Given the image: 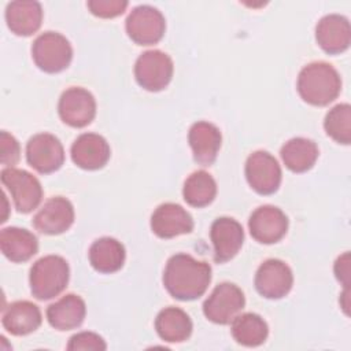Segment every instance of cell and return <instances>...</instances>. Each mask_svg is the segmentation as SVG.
I'll list each match as a JSON object with an SVG mask.
<instances>
[{"label": "cell", "instance_id": "8992f818", "mask_svg": "<svg viewBox=\"0 0 351 351\" xmlns=\"http://www.w3.org/2000/svg\"><path fill=\"white\" fill-rule=\"evenodd\" d=\"M0 178L10 191L16 211L27 214L38 207L43 199V188L33 174L21 169L5 167L1 170Z\"/></svg>", "mask_w": 351, "mask_h": 351}, {"label": "cell", "instance_id": "1f68e13d", "mask_svg": "<svg viewBox=\"0 0 351 351\" xmlns=\"http://www.w3.org/2000/svg\"><path fill=\"white\" fill-rule=\"evenodd\" d=\"M0 143H1V163L5 167H14L19 160V143L16 138L3 130L0 133Z\"/></svg>", "mask_w": 351, "mask_h": 351}, {"label": "cell", "instance_id": "30bf717a", "mask_svg": "<svg viewBox=\"0 0 351 351\" xmlns=\"http://www.w3.org/2000/svg\"><path fill=\"white\" fill-rule=\"evenodd\" d=\"M27 163L41 174L59 170L64 162V149L59 138L51 133H38L26 144Z\"/></svg>", "mask_w": 351, "mask_h": 351}, {"label": "cell", "instance_id": "603a6c76", "mask_svg": "<svg viewBox=\"0 0 351 351\" xmlns=\"http://www.w3.org/2000/svg\"><path fill=\"white\" fill-rule=\"evenodd\" d=\"M0 248L7 259L21 263L29 261L37 254L38 241L27 229L10 226L0 232Z\"/></svg>", "mask_w": 351, "mask_h": 351}, {"label": "cell", "instance_id": "83f0119b", "mask_svg": "<svg viewBox=\"0 0 351 351\" xmlns=\"http://www.w3.org/2000/svg\"><path fill=\"white\" fill-rule=\"evenodd\" d=\"M182 196L192 207H206L217 196V182L206 170L193 171L184 182Z\"/></svg>", "mask_w": 351, "mask_h": 351}, {"label": "cell", "instance_id": "6da1fadb", "mask_svg": "<svg viewBox=\"0 0 351 351\" xmlns=\"http://www.w3.org/2000/svg\"><path fill=\"white\" fill-rule=\"evenodd\" d=\"M211 281V266L189 254L169 258L163 271V285L177 300H195L204 295Z\"/></svg>", "mask_w": 351, "mask_h": 351}, {"label": "cell", "instance_id": "f546056e", "mask_svg": "<svg viewBox=\"0 0 351 351\" xmlns=\"http://www.w3.org/2000/svg\"><path fill=\"white\" fill-rule=\"evenodd\" d=\"M89 11L99 18H115L122 15L128 7L125 0H89L86 3Z\"/></svg>", "mask_w": 351, "mask_h": 351}, {"label": "cell", "instance_id": "3957f363", "mask_svg": "<svg viewBox=\"0 0 351 351\" xmlns=\"http://www.w3.org/2000/svg\"><path fill=\"white\" fill-rule=\"evenodd\" d=\"M69 278L67 261L59 255H47L36 261L30 269V291L36 299L48 300L64 291Z\"/></svg>", "mask_w": 351, "mask_h": 351}, {"label": "cell", "instance_id": "484cf974", "mask_svg": "<svg viewBox=\"0 0 351 351\" xmlns=\"http://www.w3.org/2000/svg\"><path fill=\"white\" fill-rule=\"evenodd\" d=\"M318 154L317 144L304 137H293L288 140L280 151L284 165L293 173H304L310 170L315 165Z\"/></svg>", "mask_w": 351, "mask_h": 351}, {"label": "cell", "instance_id": "d4e9b609", "mask_svg": "<svg viewBox=\"0 0 351 351\" xmlns=\"http://www.w3.org/2000/svg\"><path fill=\"white\" fill-rule=\"evenodd\" d=\"M155 329L162 340L167 343H182L189 339L193 325L184 310L170 306L158 313Z\"/></svg>", "mask_w": 351, "mask_h": 351}, {"label": "cell", "instance_id": "52a82bcc", "mask_svg": "<svg viewBox=\"0 0 351 351\" xmlns=\"http://www.w3.org/2000/svg\"><path fill=\"white\" fill-rule=\"evenodd\" d=\"M245 296L243 291L232 282L218 284L203 303L206 318L214 324L226 325L244 308Z\"/></svg>", "mask_w": 351, "mask_h": 351}, {"label": "cell", "instance_id": "7a4b0ae2", "mask_svg": "<svg viewBox=\"0 0 351 351\" xmlns=\"http://www.w3.org/2000/svg\"><path fill=\"white\" fill-rule=\"evenodd\" d=\"M296 88L306 103L324 107L340 95L341 78L332 64L313 62L300 70Z\"/></svg>", "mask_w": 351, "mask_h": 351}, {"label": "cell", "instance_id": "277c9868", "mask_svg": "<svg viewBox=\"0 0 351 351\" xmlns=\"http://www.w3.org/2000/svg\"><path fill=\"white\" fill-rule=\"evenodd\" d=\"M32 58L40 70L53 74L69 67L73 48L63 34L45 32L33 41Z\"/></svg>", "mask_w": 351, "mask_h": 351}, {"label": "cell", "instance_id": "cb8c5ba5", "mask_svg": "<svg viewBox=\"0 0 351 351\" xmlns=\"http://www.w3.org/2000/svg\"><path fill=\"white\" fill-rule=\"evenodd\" d=\"M92 267L103 274L118 271L126 258L125 247L114 237H100L95 240L88 252Z\"/></svg>", "mask_w": 351, "mask_h": 351}, {"label": "cell", "instance_id": "5b68a950", "mask_svg": "<svg viewBox=\"0 0 351 351\" xmlns=\"http://www.w3.org/2000/svg\"><path fill=\"white\" fill-rule=\"evenodd\" d=\"M173 71L171 58L159 49L145 51L137 58L134 64L137 84L149 92L165 89L173 78Z\"/></svg>", "mask_w": 351, "mask_h": 351}, {"label": "cell", "instance_id": "ffe728a7", "mask_svg": "<svg viewBox=\"0 0 351 351\" xmlns=\"http://www.w3.org/2000/svg\"><path fill=\"white\" fill-rule=\"evenodd\" d=\"M43 317L38 306L29 300H18L3 308L1 324L14 336H25L37 330Z\"/></svg>", "mask_w": 351, "mask_h": 351}, {"label": "cell", "instance_id": "2e32d148", "mask_svg": "<svg viewBox=\"0 0 351 351\" xmlns=\"http://www.w3.org/2000/svg\"><path fill=\"white\" fill-rule=\"evenodd\" d=\"M151 230L160 239H173L176 236L191 233L193 219L191 214L180 204L163 203L155 208L151 215Z\"/></svg>", "mask_w": 351, "mask_h": 351}, {"label": "cell", "instance_id": "8fae6325", "mask_svg": "<svg viewBox=\"0 0 351 351\" xmlns=\"http://www.w3.org/2000/svg\"><path fill=\"white\" fill-rule=\"evenodd\" d=\"M60 119L71 128L88 126L96 115V100L93 95L80 86L66 89L58 103Z\"/></svg>", "mask_w": 351, "mask_h": 351}, {"label": "cell", "instance_id": "44dd1931", "mask_svg": "<svg viewBox=\"0 0 351 351\" xmlns=\"http://www.w3.org/2000/svg\"><path fill=\"white\" fill-rule=\"evenodd\" d=\"M5 22L8 29L16 36H32L43 22V8L38 1L18 0L7 4Z\"/></svg>", "mask_w": 351, "mask_h": 351}, {"label": "cell", "instance_id": "e0dca14e", "mask_svg": "<svg viewBox=\"0 0 351 351\" xmlns=\"http://www.w3.org/2000/svg\"><path fill=\"white\" fill-rule=\"evenodd\" d=\"M73 162L84 170H99L110 159L111 149L107 140L96 133H82L70 149Z\"/></svg>", "mask_w": 351, "mask_h": 351}, {"label": "cell", "instance_id": "ac0fdd59", "mask_svg": "<svg viewBox=\"0 0 351 351\" xmlns=\"http://www.w3.org/2000/svg\"><path fill=\"white\" fill-rule=\"evenodd\" d=\"M315 40L329 55L344 52L351 43V27L346 16L329 14L322 16L315 26Z\"/></svg>", "mask_w": 351, "mask_h": 351}, {"label": "cell", "instance_id": "f1b7e54d", "mask_svg": "<svg viewBox=\"0 0 351 351\" xmlns=\"http://www.w3.org/2000/svg\"><path fill=\"white\" fill-rule=\"evenodd\" d=\"M326 134L339 144L351 143V106L341 103L330 108L324 121Z\"/></svg>", "mask_w": 351, "mask_h": 351}, {"label": "cell", "instance_id": "9a60e30c", "mask_svg": "<svg viewBox=\"0 0 351 351\" xmlns=\"http://www.w3.org/2000/svg\"><path fill=\"white\" fill-rule=\"evenodd\" d=\"M210 239L214 247L215 262L225 263L240 251L244 241V230L236 219L219 217L211 223Z\"/></svg>", "mask_w": 351, "mask_h": 351}, {"label": "cell", "instance_id": "4dcf8cb0", "mask_svg": "<svg viewBox=\"0 0 351 351\" xmlns=\"http://www.w3.org/2000/svg\"><path fill=\"white\" fill-rule=\"evenodd\" d=\"M107 348L106 341L101 336L93 332H80L70 337L67 350L78 351V350H93V351H104Z\"/></svg>", "mask_w": 351, "mask_h": 351}, {"label": "cell", "instance_id": "4fadbf2b", "mask_svg": "<svg viewBox=\"0 0 351 351\" xmlns=\"http://www.w3.org/2000/svg\"><path fill=\"white\" fill-rule=\"evenodd\" d=\"M248 229L258 243L274 244L287 234L288 217L276 206H261L250 215Z\"/></svg>", "mask_w": 351, "mask_h": 351}, {"label": "cell", "instance_id": "d6a6232c", "mask_svg": "<svg viewBox=\"0 0 351 351\" xmlns=\"http://www.w3.org/2000/svg\"><path fill=\"white\" fill-rule=\"evenodd\" d=\"M335 276L344 288L350 285V252H344L335 262Z\"/></svg>", "mask_w": 351, "mask_h": 351}, {"label": "cell", "instance_id": "ba28073f", "mask_svg": "<svg viewBox=\"0 0 351 351\" xmlns=\"http://www.w3.org/2000/svg\"><path fill=\"white\" fill-rule=\"evenodd\" d=\"M126 33L138 45H152L162 40L166 21L162 12L152 5H137L126 18Z\"/></svg>", "mask_w": 351, "mask_h": 351}, {"label": "cell", "instance_id": "7402d4cb", "mask_svg": "<svg viewBox=\"0 0 351 351\" xmlns=\"http://www.w3.org/2000/svg\"><path fill=\"white\" fill-rule=\"evenodd\" d=\"M85 314V302L75 293L64 295L47 308V319L49 325L58 330H71L78 328L84 322Z\"/></svg>", "mask_w": 351, "mask_h": 351}, {"label": "cell", "instance_id": "4316f807", "mask_svg": "<svg viewBox=\"0 0 351 351\" xmlns=\"http://www.w3.org/2000/svg\"><path fill=\"white\" fill-rule=\"evenodd\" d=\"M233 339L245 347H258L263 344L269 335L266 321L255 313L237 314L230 325Z\"/></svg>", "mask_w": 351, "mask_h": 351}, {"label": "cell", "instance_id": "d6986e66", "mask_svg": "<svg viewBox=\"0 0 351 351\" xmlns=\"http://www.w3.org/2000/svg\"><path fill=\"white\" fill-rule=\"evenodd\" d=\"M188 143L193 154V159L202 166H210L215 162L222 136L219 129L206 121L193 123L188 132Z\"/></svg>", "mask_w": 351, "mask_h": 351}, {"label": "cell", "instance_id": "9c48e42d", "mask_svg": "<svg viewBox=\"0 0 351 351\" xmlns=\"http://www.w3.org/2000/svg\"><path fill=\"white\" fill-rule=\"evenodd\" d=\"M244 171L250 186L259 195H271L281 184V167L266 151L252 152L245 160Z\"/></svg>", "mask_w": 351, "mask_h": 351}, {"label": "cell", "instance_id": "5bb4252c", "mask_svg": "<svg viewBox=\"0 0 351 351\" xmlns=\"http://www.w3.org/2000/svg\"><path fill=\"white\" fill-rule=\"evenodd\" d=\"M74 222V207L71 202L63 196L48 199L33 217V226L44 234H60L66 232Z\"/></svg>", "mask_w": 351, "mask_h": 351}, {"label": "cell", "instance_id": "7c38bea8", "mask_svg": "<svg viewBox=\"0 0 351 351\" xmlns=\"http://www.w3.org/2000/svg\"><path fill=\"white\" fill-rule=\"evenodd\" d=\"M254 284L261 296L281 299L289 293L293 285V274L281 259H267L258 267Z\"/></svg>", "mask_w": 351, "mask_h": 351}]
</instances>
